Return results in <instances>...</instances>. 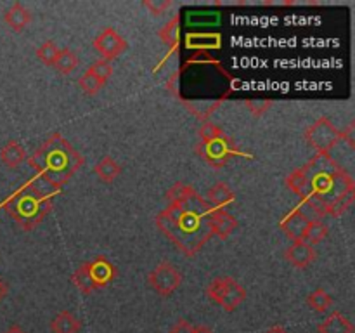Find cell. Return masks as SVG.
Wrapping results in <instances>:
<instances>
[{
  "mask_svg": "<svg viewBox=\"0 0 355 333\" xmlns=\"http://www.w3.org/2000/svg\"><path fill=\"white\" fill-rule=\"evenodd\" d=\"M80 330H82V321L69 311H61L51 321L52 333H80Z\"/></svg>",
  "mask_w": 355,
  "mask_h": 333,
  "instance_id": "obj_19",
  "label": "cell"
},
{
  "mask_svg": "<svg viewBox=\"0 0 355 333\" xmlns=\"http://www.w3.org/2000/svg\"><path fill=\"white\" fill-rule=\"evenodd\" d=\"M94 173H96L103 182H113V180H116L118 177H120L121 165L113 158V156L106 155L96 163V166H94Z\"/></svg>",
  "mask_w": 355,
  "mask_h": 333,
  "instance_id": "obj_21",
  "label": "cell"
},
{
  "mask_svg": "<svg viewBox=\"0 0 355 333\" xmlns=\"http://www.w3.org/2000/svg\"><path fill=\"white\" fill-rule=\"evenodd\" d=\"M186 47L196 52H208L222 47V37L218 33H189L186 37Z\"/></svg>",
  "mask_w": 355,
  "mask_h": 333,
  "instance_id": "obj_17",
  "label": "cell"
},
{
  "mask_svg": "<svg viewBox=\"0 0 355 333\" xmlns=\"http://www.w3.org/2000/svg\"><path fill=\"white\" fill-rule=\"evenodd\" d=\"M246 108L253 117H263L267 111L272 108V101L269 99H248L246 101Z\"/></svg>",
  "mask_w": 355,
  "mask_h": 333,
  "instance_id": "obj_30",
  "label": "cell"
},
{
  "mask_svg": "<svg viewBox=\"0 0 355 333\" xmlns=\"http://www.w3.org/2000/svg\"><path fill=\"white\" fill-rule=\"evenodd\" d=\"M318 333H354V325L345 314L335 311L324 321L319 323Z\"/></svg>",
  "mask_w": 355,
  "mask_h": 333,
  "instance_id": "obj_18",
  "label": "cell"
},
{
  "mask_svg": "<svg viewBox=\"0 0 355 333\" xmlns=\"http://www.w3.org/2000/svg\"><path fill=\"white\" fill-rule=\"evenodd\" d=\"M3 293H6V287H3L2 281H0V298L3 297Z\"/></svg>",
  "mask_w": 355,
  "mask_h": 333,
  "instance_id": "obj_35",
  "label": "cell"
},
{
  "mask_svg": "<svg viewBox=\"0 0 355 333\" xmlns=\"http://www.w3.org/2000/svg\"><path fill=\"white\" fill-rule=\"evenodd\" d=\"M94 49L101 54V58L111 61L127 51V40L118 33L114 28H104L92 42Z\"/></svg>",
  "mask_w": 355,
  "mask_h": 333,
  "instance_id": "obj_12",
  "label": "cell"
},
{
  "mask_svg": "<svg viewBox=\"0 0 355 333\" xmlns=\"http://www.w3.org/2000/svg\"><path fill=\"white\" fill-rule=\"evenodd\" d=\"M24 158H26V151H24L23 146L17 141H14V139L0 149V160H2L3 165L9 166V169H17V166L24 162Z\"/></svg>",
  "mask_w": 355,
  "mask_h": 333,
  "instance_id": "obj_22",
  "label": "cell"
},
{
  "mask_svg": "<svg viewBox=\"0 0 355 333\" xmlns=\"http://www.w3.org/2000/svg\"><path fill=\"white\" fill-rule=\"evenodd\" d=\"M208 221H210V228L214 236H218L220 239H227L231 236V232H234L238 229V219L229 214L225 208L210 207V210H208Z\"/></svg>",
  "mask_w": 355,
  "mask_h": 333,
  "instance_id": "obj_13",
  "label": "cell"
},
{
  "mask_svg": "<svg viewBox=\"0 0 355 333\" xmlns=\"http://www.w3.org/2000/svg\"><path fill=\"white\" fill-rule=\"evenodd\" d=\"M309 193L324 203L326 215L340 217L354 203V177L331 155H314L309 160Z\"/></svg>",
  "mask_w": 355,
  "mask_h": 333,
  "instance_id": "obj_3",
  "label": "cell"
},
{
  "mask_svg": "<svg viewBox=\"0 0 355 333\" xmlns=\"http://www.w3.org/2000/svg\"><path fill=\"white\" fill-rule=\"evenodd\" d=\"M6 333H26L19 325H12L6 330Z\"/></svg>",
  "mask_w": 355,
  "mask_h": 333,
  "instance_id": "obj_34",
  "label": "cell"
},
{
  "mask_svg": "<svg viewBox=\"0 0 355 333\" xmlns=\"http://www.w3.org/2000/svg\"><path fill=\"white\" fill-rule=\"evenodd\" d=\"M28 163L42 182L59 191L82 169L85 160L73 148L71 142L64 139V135L55 132L45 139L40 148L35 149L33 155L28 158Z\"/></svg>",
  "mask_w": 355,
  "mask_h": 333,
  "instance_id": "obj_4",
  "label": "cell"
},
{
  "mask_svg": "<svg viewBox=\"0 0 355 333\" xmlns=\"http://www.w3.org/2000/svg\"><path fill=\"white\" fill-rule=\"evenodd\" d=\"M111 75H113V65H111V61L99 59V61L94 62V65L83 73L82 78L78 80V87L87 94V96H96V94L103 89L104 83L111 78Z\"/></svg>",
  "mask_w": 355,
  "mask_h": 333,
  "instance_id": "obj_11",
  "label": "cell"
},
{
  "mask_svg": "<svg viewBox=\"0 0 355 333\" xmlns=\"http://www.w3.org/2000/svg\"><path fill=\"white\" fill-rule=\"evenodd\" d=\"M284 259L297 269H307L318 259L314 246L307 245L304 241H293L286 250H284Z\"/></svg>",
  "mask_w": 355,
  "mask_h": 333,
  "instance_id": "obj_15",
  "label": "cell"
},
{
  "mask_svg": "<svg viewBox=\"0 0 355 333\" xmlns=\"http://www.w3.org/2000/svg\"><path fill=\"white\" fill-rule=\"evenodd\" d=\"M3 21H6V24L10 30L19 33V31H23L31 23V12L23 3L16 2L3 12Z\"/></svg>",
  "mask_w": 355,
  "mask_h": 333,
  "instance_id": "obj_16",
  "label": "cell"
},
{
  "mask_svg": "<svg viewBox=\"0 0 355 333\" xmlns=\"http://www.w3.org/2000/svg\"><path fill=\"white\" fill-rule=\"evenodd\" d=\"M196 153L203 162L214 169H222L234 158H253L250 153L238 148L234 139L225 134L218 125L205 121L200 128V141L196 144Z\"/></svg>",
  "mask_w": 355,
  "mask_h": 333,
  "instance_id": "obj_6",
  "label": "cell"
},
{
  "mask_svg": "<svg viewBox=\"0 0 355 333\" xmlns=\"http://www.w3.org/2000/svg\"><path fill=\"white\" fill-rule=\"evenodd\" d=\"M116 276V267L106 259L99 255L89 262H82L73 273L71 281L82 293L89 295L99 288L107 287Z\"/></svg>",
  "mask_w": 355,
  "mask_h": 333,
  "instance_id": "obj_7",
  "label": "cell"
},
{
  "mask_svg": "<svg viewBox=\"0 0 355 333\" xmlns=\"http://www.w3.org/2000/svg\"><path fill=\"white\" fill-rule=\"evenodd\" d=\"M304 137L315 155H329V151L342 141V132L329 118L321 117L305 128Z\"/></svg>",
  "mask_w": 355,
  "mask_h": 333,
  "instance_id": "obj_9",
  "label": "cell"
},
{
  "mask_svg": "<svg viewBox=\"0 0 355 333\" xmlns=\"http://www.w3.org/2000/svg\"><path fill=\"white\" fill-rule=\"evenodd\" d=\"M168 333H214V330L205 325H191L186 319H180Z\"/></svg>",
  "mask_w": 355,
  "mask_h": 333,
  "instance_id": "obj_29",
  "label": "cell"
},
{
  "mask_svg": "<svg viewBox=\"0 0 355 333\" xmlns=\"http://www.w3.org/2000/svg\"><path fill=\"white\" fill-rule=\"evenodd\" d=\"M284 186L288 187V189L291 191V193H295L297 196L304 198L305 194L309 193V170H307V165L300 166V169L293 170V172L290 173V176L284 179Z\"/></svg>",
  "mask_w": 355,
  "mask_h": 333,
  "instance_id": "obj_23",
  "label": "cell"
},
{
  "mask_svg": "<svg viewBox=\"0 0 355 333\" xmlns=\"http://www.w3.org/2000/svg\"><path fill=\"white\" fill-rule=\"evenodd\" d=\"M207 295L211 302L220 305L225 312H234L245 302L246 290L231 276H218L210 281Z\"/></svg>",
  "mask_w": 355,
  "mask_h": 333,
  "instance_id": "obj_8",
  "label": "cell"
},
{
  "mask_svg": "<svg viewBox=\"0 0 355 333\" xmlns=\"http://www.w3.org/2000/svg\"><path fill=\"white\" fill-rule=\"evenodd\" d=\"M266 333H290V332H288V330L284 328V326H272V328L267 330Z\"/></svg>",
  "mask_w": 355,
  "mask_h": 333,
  "instance_id": "obj_33",
  "label": "cell"
},
{
  "mask_svg": "<svg viewBox=\"0 0 355 333\" xmlns=\"http://www.w3.org/2000/svg\"><path fill=\"white\" fill-rule=\"evenodd\" d=\"M55 193L58 191L49 187L35 176L17 187L7 200H3L0 208H6L7 214L17 222L21 229L30 231L51 214Z\"/></svg>",
  "mask_w": 355,
  "mask_h": 333,
  "instance_id": "obj_5",
  "label": "cell"
},
{
  "mask_svg": "<svg viewBox=\"0 0 355 333\" xmlns=\"http://www.w3.org/2000/svg\"><path fill=\"white\" fill-rule=\"evenodd\" d=\"M207 196H208V205H210V207H217V208L227 207V205H231L232 201L236 200L234 191H232L225 182L214 184V186L208 189Z\"/></svg>",
  "mask_w": 355,
  "mask_h": 333,
  "instance_id": "obj_20",
  "label": "cell"
},
{
  "mask_svg": "<svg viewBox=\"0 0 355 333\" xmlns=\"http://www.w3.org/2000/svg\"><path fill=\"white\" fill-rule=\"evenodd\" d=\"M78 65H80L78 56H76L71 49H61L58 59H55L54 68L58 69L61 75H71V73L78 68Z\"/></svg>",
  "mask_w": 355,
  "mask_h": 333,
  "instance_id": "obj_26",
  "label": "cell"
},
{
  "mask_svg": "<svg viewBox=\"0 0 355 333\" xmlns=\"http://www.w3.org/2000/svg\"><path fill=\"white\" fill-rule=\"evenodd\" d=\"M328 234H329V228L321 221V219H311L307 228H305L304 236H302L300 241L314 246L318 245V243H321Z\"/></svg>",
  "mask_w": 355,
  "mask_h": 333,
  "instance_id": "obj_24",
  "label": "cell"
},
{
  "mask_svg": "<svg viewBox=\"0 0 355 333\" xmlns=\"http://www.w3.org/2000/svg\"><path fill=\"white\" fill-rule=\"evenodd\" d=\"M179 23H180L179 16H173L172 19L166 21V23L163 24L162 30L158 31V37L162 38L163 44L170 49V52L177 51V47H179V33H180Z\"/></svg>",
  "mask_w": 355,
  "mask_h": 333,
  "instance_id": "obj_25",
  "label": "cell"
},
{
  "mask_svg": "<svg viewBox=\"0 0 355 333\" xmlns=\"http://www.w3.org/2000/svg\"><path fill=\"white\" fill-rule=\"evenodd\" d=\"M166 208L156 215V225L184 255H198L214 238L208 221L210 205L186 182L173 184L166 191Z\"/></svg>",
  "mask_w": 355,
  "mask_h": 333,
  "instance_id": "obj_1",
  "label": "cell"
},
{
  "mask_svg": "<svg viewBox=\"0 0 355 333\" xmlns=\"http://www.w3.org/2000/svg\"><path fill=\"white\" fill-rule=\"evenodd\" d=\"M342 132V141L349 142L350 148H355V141H354V125L350 123L345 130H340Z\"/></svg>",
  "mask_w": 355,
  "mask_h": 333,
  "instance_id": "obj_32",
  "label": "cell"
},
{
  "mask_svg": "<svg viewBox=\"0 0 355 333\" xmlns=\"http://www.w3.org/2000/svg\"><path fill=\"white\" fill-rule=\"evenodd\" d=\"M148 283L159 297H170L182 284V274L172 262L163 260L148 274Z\"/></svg>",
  "mask_w": 355,
  "mask_h": 333,
  "instance_id": "obj_10",
  "label": "cell"
},
{
  "mask_svg": "<svg viewBox=\"0 0 355 333\" xmlns=\"http://www.w3.org/2000/svg\"><path fill=\"white\" fill-rule=\"evenodd\" d=\"M59 52H61L59 45L55 44V42L47 40V42H44V44L37 49V51H35V54H37L38 61L44 62L45 66H54Z\"/></svg>",
  "mask_w": 355,
  "mask_h": 333,
  "instance_id": "obj_28",
  "label": "cell"
},
{
  "mask_svg": "<svg viewBox=\"0 0 355 333\" xmlns=\"http://www.w3.org/2000/svg\"><path fill=\"white\" fill-rule=\"evenodd\" d=\"M173 3L170 0H146L144 7L153 14V16H159V14H165V10H168Z\"/></svg>",
  "mask_w": 355,
  "mask_h": 333,
  "instance_id": "obj_31",
  "label": "cell"
},
{
  "mask_svg": "<svg viewBox=\"0 0 355 333\" xmlns=\"http://www.w3.org/2000/svg\"><path fill=\"white\" fill-rule=\"evenodd\" d=\"M309 221H311V217H309V215L297 205V207L291 208V210L281 219L279 225L281 229H283L284 234H286L291 241H300Z\"/></svg>",
  "mask_w": 355,
  "mask_h": 333,
  "instance_id": "obj_14",
  "label": "cell"
},
{
  "mask_svg": "<svg viewBox=\"0 0 355 333\" xmlns=\"http://www.w3.org/2000/svg\"><path fill=\"white\" fill-rule=\"evenodd\" d=\"M307 305L315 312H328V309L333 305V297L322 288H318L307 297Z\"/></svg>",
  "mask_w": 355,
  "mask_h": 333,
  "instance_id": "obj_27",
  "label": "cell"
},
{
  "mask_svg": "<svg viewBox=\"0 0 355 333\" xmlns=\"http://www.w3.org/2000/svg\"><path fill=\"white\" fill-rule=\"evenodd\" d=\"M234 78L208 52H196L172 76L168 87L173 96L198 118L215 113L232 92Z\"/></svg>",
  "mask_w": 355,
  "mask_h": 333,
  "instance_id": "obj_2",
  "label": "cell"
}]
</instances>
